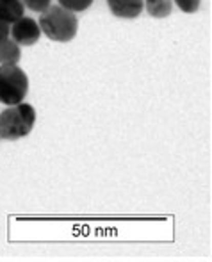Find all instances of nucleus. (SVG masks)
<instances>
[{"label": "nucleus", "mask_w": 212, "mask_h": 262, "mask_svg": "<svg viewBox=\"0 0 212 262\" xmlns=\"http://www.w3.org/2000/svg\"><path fill=\"white\" fill-rule=\"evenodd\" d=\"M173 4L180 11H184V13L193 14V13H196V11L200 9V4H202V0H173Z\"/></svg>", "instance_id": "obj_10"}, {"label": "nucleus", "mask_w": 212, "mask_h": 262, "mask_svg": "<svg viewBox=\"0 0 212 262\" xmlns=\"http://www.w3.org/2000/svg\"><path fill=\"white\" fill-rule=\"evenodd\" d=\"M0 139H2V138H0Z\"/></svg>", "instance_id": "obj_13"}, {"label": "nucleus", "mask_w": 212, "mask_h": 262, "mask_svg": "<svg viewBox=\"0 0 212 262\" xmlns=\"http://www.w3.org/2000/svg\"><path fill=\"white\" fill-rule=\"evenodd\" d=\"M9 36H11V25L6 24L4 20H0V43L9 39Z\"/></svg>", "instance_id": "obj_12"}, {"label": "nucleus", "mask_w": 212, "mask_h": 262, "mask_svg": "<svg viewBox=\"0 0 212 262\" xmlns=\"http://www.w3.org/2000/svg\"><path fill=\"white\" fill-rule=\"evenodd\" d=\"M41 34L48 39L57 43H68L77 36L79 21L77 16L70 11L62 9L61 6H50L45 13H41L38 20Z\"/></svg>", "instance_id": "obj_1"}, {"label": "nucleus", "mask_w": 212, "mask_h": 262, "mask_svg": "<svg viewBox=\"0 0 212 262\" xmlns=\"http://www.w3.org/2000/svg\"><path fill=\"white\" fill-rule=\"evenodd\" d=\"M91 4H93V0H59V6L73 14L82 13V11L89 9Z\"/></svg>", "instance_id": "obj_9"}, {"label": "nucleus", "mask_w": 212, "mask_h": 262, "mask_svg": "<svg viewBox=\"0 0 212 262\" xmlns=\"http://www.w3.org/2000/svg\"><path fill=\"white\" fill-rule=\"evenodd\" d=\"M25 16L24 0H0V20L13 25Z\"/></svg>", "instance_id": "obj_6"}, {"label": "nucleus", "mask_w": 212, "mask_h": 262, "mask_svg": "<svg viewBox=\"0 0 212 262\" xmlns=\"http://www.w3.org/2000/svg\"><path fill=\"white\" fill-rule=\"evenodd\" d=\"M107 6L114 16L132 20L144 11V0H107Z\"/></svg>", "instance_id": "obj_5"}, {"label": "nucleus", "mask_w": 212, "mask_h": 262, "mask_svg": "<svg viewBox=\"0 0 212 262\" xmlns=\"http://www.w3.org/2000/svg\"><path fill=\"white\" fill-rule=\"evenodd\" d=\"M24 6L34 13H45L52 6V0H24Z\"/></svg>", "instance_id": "obj_11"}, {"label": "nucleus", "mask_w": 212, "mask_h": 262, "mask_svg": "<svg viewBox=\"0 0 212 262\" xmlns=\"http://www.w3.org/2000/svg\"><path fill=\"white\" fill-rule=\"evenodd\" d=\"M144 9L154 18H166L173 11V0H144Z\"/></svg>", "instance_id": "obj_8"}, {"label": "nucleus", "mask_w": 212, "mask_h": 262, "mask_svg": "<svg viewBox=\"0 0 212 262\" xmlns=\"http://www.w3.org/2000/svg\"><path fill=\"white\" fill-rule=\"evenodd\" d=\"M29 93V77L20 66H0V104H24Z\"/></svg>", "instance_id": "obj_3"}, {"label": "nucleus", "mask_w": 212, "mask_h": 262, "mask_svg": "<svg viewBox=\"0 0 212 262\" xmlns=\"http://www.w3.org/2000/svg\"><path fill=\"white\" fill-rule=\"evenodd\" d=\"M9 38L22 47H31L39 41V38H41V29H39V24L34 18L24 16V18H20L16 24L11 25Z\"/></svg>", "instance_id": "obj_4"}, {"label": "nucleus", "mask_w": 212, "mask_h": 262, "mask_svg": "<svg viewBox=\"0 0 212 262\" xmlns=\"http://www.w3.org/2000/svg\"><path fill=\"white\" fill-rule=\"evenodd\" d=\"M36 123V111L31 104H18L6 107L0 113V138L16 141L29 136Z\"/></svg>", "instance_id": "obj_2"}, {"label": "nucleus", "mask_w": 212, "mask_h": 262, "mask_svg": "<svg viewBox=\"0 0 212 262\" xmlns=\"http://www.w3.org/2000/svg\"><path fill=\"white\" fill-rule=\"evenodd\" d=\"M20 57L22 50L18 43H14L11 38L0 43V64L2 66H16Z\"/></svg>", "instance_id": "obj_7"}]
</instances>
